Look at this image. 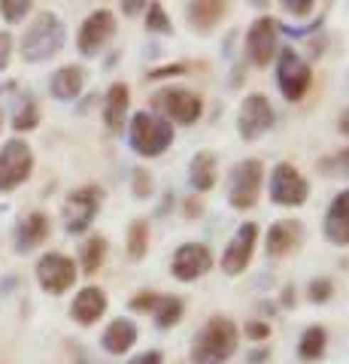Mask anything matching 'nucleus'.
I'll list each match as a JSON object with an SVG mask.
<instances>
[{"label": "nucleus", "mask_w": 349, "mask_h": 364, "mask_svg": "<svg viewBox=\"0 0 349 364\" xmlns=\"http://www.w3.org/2000/svg\"><path fill=\"white\" fill-rule=\"evenodd\" d=\"M143 25H146V31H149V33H164V37H171V33H173L171 13H167V6H161V4H149V6H146Z\"/></svg>", "instance_id": "30"}, {"label": "nucleus", "mask_w": 349, "mask_h": 364, "mask_svg": "<svg viewBox=\"0 0 349 364\" xmlns=\"http://www.w3.org/2000/svg\"><path fill=\"white\" fill-rule=\"evenodd\" d=\"M33 13L31 0H0V16H4L6 25H18Z\"/></svg>", "instance_id": "31"}, {"label": "nucleus", "mask_w": 349, "mask_h": 364, "mask_svg": "<svg viewBox=\"0 0 349 364\" xmlns=\"http://www.w3.org/2000/svg\"><path fill=\"white\" fill-rule=\"evenodd\" d=\"M33 277H37L40 289L52 294V298H61L76 286V277H80V267L76 261L64 252H46L37 258V267H33Z\"/></svg>", "instance_id": "10"}, {"label": "nucleus", "mask_w": 349, "mask_h": 364, "mask_svg": "<svg viewBox=\"0 0 349 364\" xmlns=\"http://www.w3.org/2000/svg\"><path fill=\"white\" fill-rule=\"evenodd\" d=\"M264 188H267V198L274 200L276 207H304V203L310 200L307 176L289 161H279L274 170H270Z\"/></svg>", "instance_id": "8"}, {"label": "nucleus", "mask_w": 349, "mask_h": 364, "mask_svg": "<svg viewBox=\"0 0 349 364\" xmlns=\"http://www.w3.org/2000/svg\"><path fill=\"white\" fill-rule=\"evenodd\" d=\"M322 237H325V243H331L337 249L349 246V188L337 191V195L331 198V203L325 207Z\"/></svg>", "instance_id": "17"}, {"label": "nucleus", "mask_w": 349, "mask_h": 364, "mask_svg": "<svg viewBox=\"0 0 349 364\" xmlns=\"http://www.w3.org/2000/svg\"><path fill=\"white\" fill-rule=\"evenodd\" d=\"M4 124H6V112H4V107H0V131H4Z\"/></svg>", "instance_id": "43"}, {"label": "nucleus", "mask_w": 349, "mask_h": 364, "mask_svg": "<svg viewBox=\"0 0 349 364\" xmlns=\"http://www.w3.org/2000/svg\"><path fill=\"white\" fill-rule=\"evenodd\" d=\"M107 252H109V243H107V237H100V234H88L82 246H80V267L85 277H95V273L104 267V261H107Z\"/></svg>", "instance_id": "25"}, {"label": "nucleus", "mask_w": 349, "mask_h": 364, "mask_svg": "<svg viewBox=\"0 0 349 364\" xmlns=\"http://www.w3.org/2000/svg\"><path fill=\"white\" fill-rule=\"evenodd\" d=\"M240 334H246L249 340H267V337H270V325L262 322V318H249V322L243 325Z\"/></svg>", "instance_id": "38"}, {"label": "nucleus", "mask_w": 349, "mask_h": 364, "mask_svg": "<svg viewBox=\"0 0 349 364\" xmlns=\"http://www.w3.org/2000/svg\"><path fill=\"white\" fill-rule=\"evenodd\" d=\"M322 173H334V176L349 179V146L340 152H334L331 158H322Z\"/></svg>", "instance_id": "33"}, {"label": "nucleus", "mask_w": 349, "mask_h": 364, "mask_svg": "<svg viewBox=\"0 0 349 364\" xmlns=\"http://www.w3.org/2000/svg\"><path fill=\"white\" fill-rule=\"evenodd\" d=\"M49 234H52V222H49V215L43 213V210H33L28 213L25 219H21L16 225V231H13V243H16V252H33V249H40L43 243L49 240Z\"/></svg>", "instance_id": "19"}, {"label": "nucleus", "mask_w": 349, "mask_h": 364, "mask_svg": "<svg viewBox=\"0 0 349 364\" xmlns=\"http://www.w3.org/2000/svg\"><path fill=\"white\" fill-rule=\"evenodd\" d=\"M328 349V331L325 325H307L298 337V358L301 361H319Z\"/></svg>", "instance_id": "26"}, {"label": "nucleus", "mask_w": 349, "mask_h": 364, "mask_svg": "<svg viewBox=\"0 0 349 364\" xmlns=\"http://www.w3.org/2000/svg\"><path fill=\"white\" fill-rule=\"evenodd\" d=\"M49 91L55 100H76L85 91V70L80 64H64L49 76Z\"/></svg>", "instance_id": "24"}, {"label": "nucleus", "mask_w": 349, "mask_h": 364, "mask_svg": "<svg viewBox=\"0 0 349 364\" xmlns=\"http://www.w3.org/2000/svg\"><path fill=\"white\" fill-rule=\"evenodd\" d=\"M301 243H304V225L298 219H276L264 234V252L274 261L295 255Z\"/></svg>", "instance_id": "16"}, {"label": "nucleus", "mask_w": 349, "mask_h": 364, "mask_svg": "<svg viewBox=\"0 0 349 364\" xmlns=\"http://www.w3.org/2000/svg\"><path fill=\"white\" fill-rule=\"evenodd\" d=\"M31 173H33V149L21 136H13V140L0 146V195L25 186Z\"/></svg>", "instance_id": "11"}, {"label": "nucleus", "mask_w": 349, "mask_h": 364, "mask_svg": "<svg viewBox=\"0 0 349 364\" xmlns=\"http://www.w3.org/2000/svg\"><path fill=\"white\" fill-rule=\"evenodd\" d=\"M334 298V279L328 277H316L307 282V301L310 304H328Z\"/></svg>", "instance_id": "32"}, {"label": "nucleus", "mask_w": 349, "mask_h": 364, "mask_svg": "<svg viewBox=\"0 0 349 364\" xmlns=\"http://www.w3.org/2000/svg\"><path fill=\"white\" fill-rule=\"evenodd\" d=\"M279 52V21L274 16H258L249 28H246V37H243V55L246 61L258 70L274 64Z\"/></svg>", "instance_id": "9"}, {"label": "nucleus", "mask_w": 349, "mask_h": 364, "mask_svg": "<svg viewBox=\"0 0 349 364\" xmlns=\"http://www.w3.org/2000/svg\"><path fill=\"white\" fill-rule=\"evenodd\" d=\"M100 207H104V188H100V186H80V188H73L70 195L64 198V207H61L64 231L73 234V237L88 234V228L95 225Z\"/></svg>", "instance_id": "7"}, {"label": "nucleus", "mask_w": 349, "mask_h": 364, "mask_svg": "<svg viewBox=\"0 0 349 364\" xmlns=\"http://www.w3.org/2000/svg\"><path fill=\"white\" fill-rule=\"evenodd\" d=\"M216 264V255H213V249L207 243H183L176 246V252L171 258V277L176 282H195L200 277H207Z\"/></svg>", "instance_id": "15"}, {"label": "nucleus", "mask_w": 349, "mask_h": 364, "mask_svg": "<svg viewBox=\"0 0 349 364\" xmlns=\"http://www.w3.org/2000/svg\"><path fill=\"white\" fill-rule=\"evenodd\" d=\"M40 119H43V109H40V104H37V97L25 95V97H21L18 104H16L9 124H13V131L28 134V131H33V128H40Z\"/></svg>", "instance_id": "29"}, {"label": "nucleus", "mask_w": 349, "mask_h": 364, "mask_svg": "<svg viewBox=\"0 0 349 364\" xmlns=\"http://www.w3.org/2000/svg\"><path fill=\"white\" fill-rule=\"evenodd\" d=\"M119 31V21L112 16V9H95L82 18L80 31H76V52L82 58H95L109 46V40L116 37Z\"/></svg>", "instance_id": "12"}, {"label": "nucleus", "mask_w": 349, "mask_h": 364, "mask_svg": "<svg viewBox=\"0 0 349 364\" xmlns=\"http://www.w3.org/2000/svg\"><path fill=\"white\" fill-rule=\"evenodd\" d=\"M276 85H279V95H283L289 104H301L304 97L310 95L313 88V67L307 58L291 49V46H283L276 52Z\"/></svg>", "instance_id": "6"}, {"label": "nucleus", "mask_w": 349, "mask_h": 364, "mask_svg": "<svg viewBox=\"0 0 349 364\" xmlns=\"http://www.w3.org/2000/svg\"><path fill=\"white\" fill-rule=\"evenodd\" d=\"M149 104H152L155 116H161L171 124H183V128L198 124L200 116H204V100H200V95L191 88H183V85H167L161 91H155Z\"/></svg>", "instance_id": "4"}, {"label": "nucleus", "mask_w": 349, "mask_h": 364, "mask_svg": "<svg viewBox=\"0 0 349 364\" xmlns=\"http://www.w3.org/2000/svg\"><path fill=\"white\" fill-rule=\"evenodd\" d=\"M146 6H149V4H143V0H125V4H119V9L128 18H137L140 13H146Z\"/></svg>", "instance_id": "41"}, {"label": "nucleus", "mask_w": 349, "mask_h": 364, "mask_svg": "<svg viewBox=\"0 0 349 364\" xmlns=\"http://www.w3.org/2000/svg\"><path fill=\"white\" fill-rule=\"evenodd\" d=\"M264 191V161L262 158H243L228 173V203L234 210H252Z\"/></svg>", "instance_id": "5"}, {"label": "nucleus", "mask_w": 349, "mask_h": 364, "mask_svg": "<svg viewBox=\"0 0 349 364\" xmlns=\"http://www.w3.org/2000/svg\"><path fill=\"white\" fill-rule=\"evenodd\" d=\"M159 298H161L159 291H137V294H131L128 310H134V313H152L155 306H159Z\"/></svg>", "instance_id": "34"}, {"label": "nucleus", "mask_w": 349, "mask_h": 364, "mask_svg": "<svg viewBox=\"0 0 349 364\" xmlns=\"http://www.w3.org/2000/svg\"><path fill=\"white\" fill-rule=\"evenodd\" d=\"M107 306H109V298H107L104 289L85 286V289H80V291L73 294V301H70V318H73L76 325H82V328H92V325H97L100 318H104Z\"/></svg>", "instance_id": "18"}, {"label": "nucleus", "mask_w": 349, "mask_h": 364, "mask_svg": "<svg viewBox=\"0 0 349 364\" xmlns=\"http://www.w3.org/2000/svg\"><path fill=\"white\" fill-rule=\"evenodd\" d=\"M64 40H67V25L61 21V16L43 9V13L31 18V25L21 33L18 55L25 64H46L64 49Z\"/></svg>", "instance_id": "2"}, {"label": "nucleus", "mask_w": 349, "mask_h": 364, "mask_svg": "<svg viewBox=\"0 0 349 364\" xmlns=\"http://www.w3.org/2000/svg\"><path fill=\"white\" fill-rule=\"evenodd\" d=\"M225 16H228V4H222V0H191V4H186V18L198 33H213L225 21Z\"/></svg>", "instance_id": "22"}, {"label": "nucleus", "mask_w": 349, "mask_h": 364, "mask_svg": "<svg viewBox=\"0 0 349 364\" xmlns=\"http://www.w3.org/2000/svg\"><path fill=\"white\" fill-rule=\"evenodd\" d=\"M237 346H240V325L228 316H213L191 337L188 358L195 364H228L237 355Z\"/></svg>", "instance_id": "1"}, {"label": "nucleus", "mask_w": 349, "mask_h": 364, "mask_svg": "<svg viewBox=\"0 0 349 364\" xmlns=\"http://www.w3.org/2000/svg\"><path fill=\"white\" fill-rule=\"evenodd\" d=\"M183 316H186V301L176 298V294H161L159 306L152 310V318H155V328H159V331H171V328H176L179 322H183Z\"/></svg>", "instance_id": "27"}, {"label": "nucleus", "mask_w": 349, "mask_h": 364, "mask_svg": "<svg viewBox=\"0 0 349 364\" xmlns=\"http://www.w3.org/2000/svg\"><path fill=\"white\" fill-rule=\"evenodd\" d=\"M140 340V328L131 322V318H112V322L104 328L100 334V346L109 355H128V352L137 346Z\"/></svg>", "instance_id": "21"}, {"label": "nucleus", "mask_w": 349, "mask_h": 364, "mask_svg": "<svg viewBox=\"0 0 349 364\" xmlns=\"http://www.w3.org/2000/svg\"><path fill=\"white\" fill-rule=\"evenodd\" d=\"M258 234H262L258 222H243L237 231H234V237L228 240V246H225L222 255H219V267H222L225 277H240V273L249 270L252 258H255Z\"/></svg>", "instance_id": "13"}, {"label": "nucleus", "mask_w": 349, "mask_h": 364, "mask_svg": "<svg viewBox=\"0 0 349 364\" xmlns=\"http://www.w3.org/2000/svg\"><path fill=\"white\" fill-rule=\"evenodd\" d=\"M337 128H340V134H343V136H349V109L340 116V122H337Z\"/></svg>", "instance_id": "42"}, {"label": "nucleus", "mask_w": 349, "mask_h": 364, "mask_svg": "<svg viewBox=\"0 0 349 364\" xmlns=\"http://www.w3.org/2000/svg\"><path fill=\"white\" fill-rule=\"evenodd\" d=\"M131 191H134V198H149L152 195V176H149V170L146 167H134V173H131Z\"/></svg>", "instance_id": "35"}, {"label": "nucleus", "mask_w": 349, "mask_h": 364, "mask_svg": "<svg viewBox=\"0 0 349 364\" xmlns=\"http://www.w3.org/2000/svg\"><path fill=\"white\" fill-rule=\"evenodd\" d=\"M104 124H107V131L112 134H122L128 128V112H131V88L128 82H112L107 88V95H104Z\"/></svg>", "instance_id": "20"}, {"label": "nucleus", "mask_w": 349, "mask_h": 364, "mask_svg": "<svg viewBox=\"0 0 349 364\" xmlns=\"http://www.w3.org/2000/svg\"><path fill=\"white\" fill-rule=\"evenodd\" d=\"M313 9H316L313 0H286V4H283V13H289L291 18H307Z\"/></svg>", "instance_id": "36"}, {"label": "nucleus", "mask_w": 349, "mask_h": 364, "mask_svg": "<svg viewBox=\"0 0 349 364\" xmlns=\"http://www.w3.org/2000/svg\"><path fill=\"white\" fill-rule=\"evenodd\" d=\"M125 252H128V261H134V264L149 255V222L146 219H131L128 222Z\"/></svg>", "instance_id": "28"}, {"label": "nucleus", "mask_w": 349, "mask_h": 364, "mask_svg": "<svg viewBox=\"0 0 349 364\" xmlns=\"http://www.w3.org/2000/svg\"><path fill=\"white\" fill-rule=\"evenodd\" d=\"M128 364H164V355L159 349H146V352H140V355H134Z\"/></svg>", "instance_id": "40"}, {"label": "nucleus", "mask_w": 349, "mask_h": 364, "mask_svg": "<svg viewBox=\"0 0 349 364\" xmlns=\"http://www.w3.org/2000/svg\"><path fill=\"white\" fill-rule=\"evenodd\" d=\"M188 67L183 61H176V64H167V67H155V70H149V79H164V76H179V73H186Z\"/></svg>", "instance_id": "39"}, {"label": "nucleus", "mask_w": 349, "mask_h": 364, "mask_svg": "<svg viewBox=\"0 0 349 364\" xmlns=\"http://www.w3.org/2000/svg\"><path fill=\"white\" fill-rule=\"evenodd\" d=\"M13 49H16V40L9 31H0V73L9 67V58H13Z\"/></svg>", "instance_id": "37"}, {"label": "nucleus", "mask_w": 349, "mask_h": 364, "mask_svg": "<svg viewBox=\"0 0 349 364\" xmlns=\"http://www.w3.org/2000/svg\"><path fill=\"white\" fill-rule=\"evenodd\" d=\"M173 124L155 112H134L128 119V143L140 158H159L173 146Z\"/></svg>", "instance_id": "3"}, {"label": "nucleus", "mask_w": 349, "mask_h": 364, "mask_svg": "<svg viewBox=\"0 0 349 364\" xmlns=\"http://www.w3.org/2000/svg\"><path fill=\"white\" fill-rule=\"evenodd\" d=\"M216 182H219V158L216 152H210V149H200L191 155V161H188V186L198 191V195H207V191L216 188Z\"/></svg>", "instance_id": "23"}, {"label": "nucleus", "mask_w": 349, "mask_h": 364, "mask_svg": "<svg viewBox=\"0 0 349 364\" xmlns=\"http://www.w3.org/2000/svg\"><path fill=\"white\" fill-rule=\"evenodd\" d=\"M274 122H276L274 104H270L264 95L252 91V95H246L240 100V107H237V134L243 136L246 143L262 140V136L274 128Z\"/></svg>", "instance_id": "14"}]
</instances>
